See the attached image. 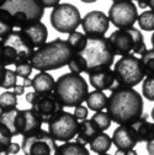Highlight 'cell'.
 I'll return each mask as SVG.
<instances>
[{"instance_id": "6da1fadb", "label": "cell", "mask_w": 154, "mask_h": 155, "mask_svg": "<svg viewBox=\"0 0 154 155\" xmlns=\"http://www.w3.org/2000/svg\"><path fill=\"white\" fill-rule=\"evenodd\" d=\"M115 63V53L109 43V40L102 37H88L86 46L75 53L68 68L75 74H89L91 70L100 67H112Z\"/></svg>"}, {"instance_id": "7a4b0ae2", "label": "cell", "mask_w": 154, "mask_h": 155, "mask_svg": "<svg viewBox=\"0 0 154 155\" xmlns=\"http://www.w3.org/2000/svg\"><path fill=\"white\" fill-rule=\"evenodd\" d=\"M144 105L141 94L133 87H116L109 96L106 112L116 124H132L143 114Z\"/></svg>"}, {"instance_id": "3957f363", "label": "cell", "mask_w": 154, "mask_h": 155, "mask_svg": "<svg viewBox=\"0 0 154 155\" xmlns=\"http://www.w3.org/2000/svg\"><path fill=\"white\" fill-rule=\"evenodd\" d=\"M74 54L75 52L67 40L55 38L35 51L30 59V64L38 71L58 70L68 65Z\"/></svg>"}, {"instance_id": "277c9868", "label": "cell", "mask_w": 154, "mask_h": 155, "mask_svg": "<svg viewBox=\"0 0 154 155\" xmlns=\"http://www.w3.org/2000/svg\"><path fill=\"white\" fill-rule=\"evenodd\" d=\"M89 94V86L80 74L65 73L55 80L53 95L63 107L82 105Z\"/></svg>"}, {"instance_id": "5b68a950", "label": "cell", "mask_w": 154, "mask_h": 155, "mask_svg": "<svg viewBox=\"0 0 154 155\" xmlns=\"http://www.w3.org/2000/svg\"><path fill=\"white\" fill-rule=\"evenodd\" d=\"M35 51V47L31 45L25 33L21 30H14L2 40L0 59L6 67L16 65L18 63L30 62Z\"/></svg>"}, {"instance_id": "8992f818", "label": "cell", "mask_w": 154, "mask_h": 155, "mask_svg": "<svg viewBox=\"0 0 154 155\" xmlns=\"http://www.w3.org/2000/svg\"><path fill=\"white\" fill-rule=\"evenodd\" d=\"M107 40L115 55H142L147 51L142 32L138 28H134V26L129 28H117L107 37Z\"/></svg>"}, {"instance_id": "52a82bcc", "label": "cell", "mask_w": 154, "mask_h": 155, "mask_svg": "<svg viewBox=\"0 0 154 155\" xmlns=\"http://www.w3.org/2000/svg\"><path fill=\"white\" fill-rule=\"evenodd\" d=\"M2 9L11 15L14 25L18 30L41 21L45 14V6L40 0H6Z\"/></svg>"}, {"instance_id": "ba28073f", "label": "cell", "mask_w": 154, "mask_h": 155, "mask_svg": "<svg viewBox=\"0 0 154 155\" xmlns=\"http://www.w3.org/2000/svg\"><path fill=\"white\" fill-rule=\"evenodd\" d=\"M112 70L115 73V89L120 86L134 87L141 84L146 78V71L141 58L134 54L121 57L115 63Z\"/></svg>"}, {"instance_id": "9c48e42d", "label": "cell", "mask_w": 154, "mask_h": 155, "mask_svg": "<svg viewBox=\"0 0 154 155\" xmlns=\"http://www.w3.org/2000/svg\"><path fill=\"white\" fill-rule=\"evenodd\" d=\"M48 132L55 142H72L73 138L76 137L79 129V122L75 118V116L68 111H59L57 112L49 120Z\"/></svg>"}, {"instance_id": "30bf717a", "label": "cell", "mask_w": 154, "mask_h": 155, "mask_svg": "<svg viewBox=\"0 0 154 155\" xmlns=\"http://www.w3.org/2000/svg\"><path fill=\"white\" fill-rule=\"evenodd\" d=\"M49 20L53 28L59 33H72L82 25L79 9L69 3H63L53 8Z\"/></svg>"}, {"instance_id": "8fae6325", "label": "cell", "mask_w": 154, "mask_h": 155, "mask_svg": "<svg viewBox=\"0 0 154 155\" xmlns=\"http://www.w3.org/2000/svg\"><path fill=\"white\" fill-rule=\"evenodd\" d=\"M55 140L48 130L38 129L31 134L24 135L21 150L25 155H52L57 149Z\"/></svg>"}, {"instance_id": "7c38bea8", "label": "cell", "mask_w": 154, "mask_h": 155, "mask_svg": "<svg viewBox=\"0 0 154 155\" xmlns=\"http://www.w3.org/2000/svg\"><path fill=\"white\" fill-rule=\"evenodd\" d=\"M138 15V9L133 2L119 0L112 3L107 16L110 18V22L116 28H129L137 22Z\"/></svg>"}, {"instance_id": "4fadbf2b", "label": "cell", "mask_w": 154, "mask_h": 155, "mask_svg": "<svg viewBox=\"0 0 154 155\" xmlns=\"http://www.w3.org/2000/svg\"><path fill=\"white\" fill-rule=\"evenodd\" d=\"M110 26L109 16L100 11L94 10L88 12L82 18V27L88 37H102L107 32Z\"/></svg>"}, {"instance_id": "5bb4252c", "label": "cell", "mask_w": 154, "mask_h": 155, "mask_svg": "<svg viewBox=\"0 0 154 155\" xmlns=\"http://www.w3.org/2000/svg\"><path fill=\"white\" fill-rule=\"evenodd\" d=\"M43 120L33 108L18 110L16 117V133L17 135H27L41 129Z\"/></svg>"}, {"instance_id": "9a60e30c", "label": "cell", "mask_w": 154, "mask_h": 155, "mask_svg": "<svg viewBox=\"0 0 154 155\" xmlns=\"http://www.w3.org/2000/svg\"><path fill=\"white\" fill-rule=\"evenodd\" d=\"M32 108L41 116L43 123H48L52 116L63 110V106L55 99L53 94L51 95H38L37 100L32 105Z\"/></svg>"}, {"instance_id": "2e32d148", "label": "cell", "mask_w": 154, "mask_h": 155, "mask_svg": "<svg viewBox=\"0 0 154 155\" xmlns=\"http://www.w3.org/2000/svg\"><path fill=\"white\" fill-rule=\"evenodd\" d=\"M89 81L95 90L112 91L115 89V73L111 67H100L91 70L89 74Z\"/></svg>"}, {"instance_id": "e0dca14e", "label": "cell", "mask_w": 154, "mask_h": 155, "mask_svg": "<svg viewBox=\"0 0 154 155\" xmlns=\"http://www.w3.org/2000/svg\"><path fill=\"white\" fill-rule=\"evenodd\" d=\"M112 144H115L117 149H134L138 144V139L132 124H121L115 129Z\"/></svg>"}, {"instance_id": "ac0fdd59", "label": "cell", "mask_w": 154, "mask_h": 155, "mask_svg": "<svg viewBox=\"0 0 154 155\" xmlns=\"http://www.w3.org/2000/svg\"><path fill=\"white\" fill-rule=\"evenodd\" d=\"M25 36L28 38V41L31 42V45L35 47V49L42 47L45 43H47V38H48V30H47V26L38 21V22H35L32 25H28L26 27H22L20 28Z\"/></svg>"}, {"instance_id": "d6986e66", "label": "cell", "mask_w": 154, "mask_h": 155, "mask_svg": "<svg viewBox=\"0 0 154 155\" xmlns=\"http://www.w3.org/2000/svg\"><path fill=\"white\" fill-rule=\"evenodd\" d=\"M132 127L136 132L138 143H148L154 139V122L149 121L147 113L142 114V117L132 123Z\"/></svg>"}, {"instance_id": "ffe728a7", "label": "cell", "mask_w": 154, "mask_h": 155, "mask_svg": "<svg viewBox=\"0 0 154 155\" xmlns=\"http://www.w3.org/2000/svg\"><path fill=\"white\" fill-rule=\"evenodd\" d=\"M55 80L48 71H40L32 79V89L38 95H51L54 91Z\"/></svg>"}, {"instance_id": "44dd1931", "label": "cell", "mask_w": 154, "mask_h": 155, "mask_svg": "<svg viewBox=\"0 0 154 155\" xmlns=\"http://www.w3.org/2000/svg\"><path fill=\"white\" fill-rule=\"evenodd\" d=\"M100 128L98 127L91 118H86V120H83L80 123H79V129H78V134H76V139L75 142H78L80 144H89L96 135L100 133Z\"/></svg>"}, {"instance_id": "7402d4cb", "label": "cell", "mask_w": 154, "mask_h": 155, "mask_svg": "<svg viewBox=\"0 0 154 155\" xmlns=\"http://www.w3.org/2000/svg\"><path fill=\"white\" fill-rule=\"evenodd\" d=\"M109 96L105 95L104 91L100 90H94L88 94V97L85 100L86 107L94 112H100L104 108H106Z\"/></svg>"}, {"instance_id": "603a6c76", "label": "cell", "mask_w": 154, "mask_h": 155, "mask_svg": "<svg viewBox=\"0 0 154 155\" xmlns=\"http://www.w3.org/2000/svg\"><path fill=\"white\" fill-rule=\"evenodd\" d=\"M53 155H90V151L84 144L78 142H67L57 147Z\"/></svg>"}, {"instance_id": "cb8c5ba5", "label": "cell", "mask_w": 154, "mask_h": 155, "mask_svg": "<svg viewBox=\"0 0 154 155\" xmlns=\"http://www.w3.org/2000/svg\"><path fill=\"white\" fill-rule=\"evenodd\" d=\"M90 150L95 154H105L111 149L112 145V138L105 132H100L96 137L89 143Z\"/></svg>"}, {"instance_id": "d4e9b609", "label": "cell", "mask_w": 154, "mask_h": 155, "mask_svg": "<svg viewBox=\"0 0 154 155\" xmlns=\"http://www.w3.org/2000/svg\"><path fill=\"white\" fill-rule=\"evenodd\" d=\"M15 28L16 27L14 25L11 15L6 10L0 9V38H4L9 33H11Z\"/></svg>"}, {"instance_id": "484cf974", "label": "cell", "mask_w": 154, "mask_h": 155, "mask_svg": "<svg viewBox=\"0 0 154 155\" xmlns=\"http://www.w3.org/2000/svg\"><path fill=\"white\" fill-rule=\"evenodd\" d=\"M86 41H88V36L85 33L78 32V31H74V32L69 33V36L67 38V42L69 43V46L73 48V51L75 53L80 52L86 46Z\"/></svg>"}, {"instance_id": "4316f807", "label": "cell", "mask_w": 154, "mask_h": 155, "mask_svg": "<svg viewBox=\"0 0 154 155\" xmlns=\"http://www.w3.org/2000/svg\"><path fill=\"white\" fill-rule=\"evenodd\" d=\"M17 107V95L14 91H5L0 95V111L12 110Z\"/></svg>"}, {"instance_id": "83f0119b", "label": "cell", "mask_w": 154, "mask_h": 155, "mask_svg": "<svg viewBox=\"0 0 154 155\" xmlns=\"http://www.w3.org/2000/svg\"><path fill=\"white\" fill-rule=\"evenodd\" d=\"M138 26L143 31H154V11L144 10L142 14L138 15Z\"/></svg>"}, {"instance_id": "f1b7e54d", "label": "cell", "mask_w": 154, "mask_h": 155, "mask_svg": "<svg viewBox=\"0 0 154 155\" xmlns=\"http://www.w3.org/2000/svg\"><path fill=\"white\" fill-rule=\"evenodd\" d=\"M141 61L146 71V76H152L154 75V48L147 49L142 55Z\"/></svg>"}, {"instance_id": "f546056e", "label": "cell", "mask_w": 154, "mask_h": 155, "mask_svg": "<svg viewBox=\"0 0 154 155\" xmlns=\"http://www.w3.org/2000/svg\"><path fill=\"white\" fill-rule=\"evenodd\" d=\"M96 124H98V127L100 128L101 132H105L110 128L111 126V117L109 116L107 112H104V111H100V112H95L94 116H92V118H91Z\"/></svg>"}, {"instance_id": "4dcf8cb0", "label": "cell", "mask_w": 154, "mask_h": 155, "mask_svg": "<svg viewBox=\"0 0 154 155\" xmlns=\"http://www.w3.org/2000/svg\"><path fill=\"white\" fill-rule=\"evenodd\" d=\"M14 135L11 134V132L0 123V154H5L10 147V144L12 143L11 139H12Z\"/></svg>"}, {"instance_id": "1f68e13d", "label": "cell", "mask_w": 154, "mask_h": 155, "mask_svg": "<svg viewBox=\"0 0 154 155\" xmlns=\"http://www.w3.org/2000/svg\"><path fill=\"white\" fill-rule=\"evenodd\" d=\"M142 94L144 99L154 102V75L144 78L142 83Z\"/></svg>"}, {"instance_id": "d6a6232c", "label": "cell", "mask_w": 154, "mask_h": 155, "mask_svg": "<svg viewBox=\"0 0 154 155\" xmlns=\"http://www.w3.org/2000/svg\"><path fill=\"white\" fill-rule=\"evenodd\" d=\"M16 85H17V74H16V71L12 70V69H6L5 75H4V80H3V84H2V87L0 89L9 90V89H14Z\"/></svg>"}, {"instance_id": "836d02e7", "label": "cell", "mask_w": 154, "mask_h": 155, "mask_svg": "<svg viewBox=\"0 0 154 155\" xmlns=\"http://www.w3.org/2000/svg\"><path fill=\"white\" fill-rule=\"evenodd\" d=\"M32 67L30 64V62H25V63H18L15 65V71L17 74V76H20V78H28L32 73Z\"/></svg>"}, {"instance_id": "e575fe53", "label": "cell", "mask_w": 154, "mask_h": 155, "mask_svg": "<svg viewBox=\"0 0 154 155\" xmlns=\"http://www.w3.org/2000/svg\"><path fill=\"white\" fill-rule=\"evenodd\" d=\"M88 113H89V108L83 106V105H79V106H76L75 110H74V116H75V118L78 120V121H83V120H86L88 118Z\"/></svg>"}, {"instance_id": "d590c367", "label": "cell", "mask_w": 154, "mask_h": 155, "mask_svg": "<svg viewBox=\"0 0 154 155\" xmlns=\"http://www.w3.org/2000/svg\"><path fill=\"white\" fill-rule=\"evenodd\" d=\"M137 5L139 9L149 8L152 11H154V0H137Z\"/></svg>"}, {"instance_id": "8d00e7d4", "label": "cell", "mask_w": 154, "mask_h": 155, "mask_svg": "<svg viewBox=\"0 0 154 155\" xmlns=\"http://www.w3.org/2000/svg\"><path fill=\"white\" fill-rule=\"evenodd\" d=\"M20 150H21V145H18L17 143H11L9 149H8V151L5 154H8V155H16Z\"/></svg>"}, {"instance_id": "74e56055", "label": "cell", "mask_w": 154, "mask_h": 155, "mask_svg": "<svg viewBox=\"0 0 154 155\" xmlns=\"http://www.w3.org/2000/svg\"><path fill=\"white\" fill-rule=\"evenodd\" d=\"M41 4L46 8H55L57 5L61 4V0H40Z\"/></svg>"}, {"instance_id": "f35d334b", "label": "cell", "mask_w": 154, "mask_h": 155, "mask_svg": "<svg viewBox=\"0 0 154 155\" xmlns=\"http://www.w3.org/2000/svg\"><path fill=\"white\" fill-rule=\"evenodd\" d=\"M37 97H38V94H36L35 91H31V92H27L26 94V96H25V100L32 106L33 104H35V101L37 100Z\"/></svg>"}, {"instance_id": "ab89813d", "label": "cell", "mask_w": 154, "mask_h": 155, "mask_svg": "<svg viewBox=\"0 0 154 155\" xmlns=\"http://www.w3.org/2000/svg\"><path fill=\"white\" fill-rule=\"evenodd\" d=\"M115 155H138L134 149H117Z\"/></svg>"}, {"instance_id": "60d3db41", "label": "cell", "mask_w": 154, "mask_h": 155, "mask_svg": "<svg viewBox=\"0 0 154 155\" xmlns=\"http://www.w3.org/2000/svg\"><path fill=\"white\" fill-rule=\"evenodd\" d=\"M5 71H6V65L3 63L2 59H0V87H2V84H3V80H4Z\"/></svg>"}, {"instance_id": "b9f144b4", "label": "cell", "mask_w": 154, "mask_h": 155, "mask_svg": "<svg viewBox=\"0 0 154 155\" xmlns=\"http://www.w3.org/2000/svg\"><path fill=\"white\" fill-rule=\"evenodd\" d=\"M14 92L17 95V96H21V95H24V92H25V86L24 85H16L15 87H14Z\"/></svg>"}, {"instance_id": "7bdbcfd3", "label": "cell", "mask_w": 154, "mask_h": 155, "mask_svg": "<svg viewBox=\"0 0 154 155\" xmlns=\"http://www.w3.org/2000/svg\"><path fill=\"white\" fill-rule=\"evenodd\" d=\"M147 151L149 155H154V139L147 143Z\"/></svg>"}, {"instance_id": "ee69618b", "label": "cell", "mask_w": 154, "mask_h": 155, "mask_svg": "<svg viewBox=\"0 0 154 155\" xmlns=\"http://www.w3.org/2000/svg\"><path fill=\"white\" fill-rule=\"evenodd\" d=\"M24 86L25 87H32V79H30V78H25L24 79Z\"/></svg>"}, {"instance_id": "f6af8a7d", "label": "cell", "mask_w": 154, "mask_h": 155, "mask_svg": "<svg viewBox=\"0 0 154 155\" xmlns=\"http://www.w3.org/2000/svg\"><path fill=\"white\" fill-rule=\"evenodd\" d=\"M80 2H83V3H85V4H91V3H95L96 0H80Z\"/></svg>"}, {"instance_id": "bcb514c9", "label": "cell", "mask_w": 154, "mask_h": 155, "mask_svg": "<svg viewBox=\"0 0 154 155\" xmlns=\"http://www.w3.org/2000/svg\"><path fill=\"white\" fill-rule=\"evenodd\" d=\"M150 43H152V46H153V48H154V32L152 33V37H150Z\"/></svg>"}, {"instance_id": "7dc6e473", "label": "cell", "mask_w": 154, "mask_h": 155, "mask_svg": "<svg viewBox=\"0 0 154 155\" xmlns=\"http://www.w3.org/2000/svg\"><path fill=\"white\" fill-rule=\"evenodd\" d=\"M150 118H152L153 122H154V107L152 108V112H150Z\"/></svg>"}, {"instance_id": "c3c4849f", "label": "cell", "mask_w": 154, "mask_h": 155, "mask_svg": "<svg viewBox=\"0 0 154 155\" xmlns=\"http://www.w3.org/2000/svg\"><path fill=\"white\" fill-rule=\"evenodd\" d=\"M6 3V0H0V9H2L4 6V4Z\"/></svg>"}, {"instance_id": "681fc988", "label": "cell", "mask_w": 154, "mask_h": 155, "mask_svg": "<svg viewBox=\"0 0 154 155\" xmlns=\"http://www.w3.org/2000/svg\"><path fill=\"white\" fill-rule=\"evenodd\" d=\"M113 2H119V0H112V3ZM129 2H137V0H129Z\"/></svg>"}, {"instance_id": "f907efd6", "label": "cell", "mask_w": 154, "mask_h": 155, "mask_svg": "<svg viewBox=\"0 0 154 155\" xmlns=\"http://www.w3.org/2000/svg\"><path fill=\"white\" fill-rule=\"evenodd\" d=\"M99 155H110V154H107V153H105V154H99Z\"/></svg>"}, {"instance_id": "816d5d0a", "label": "cell", "mask_w": 154, "mask_h": 155, "mask_svg": "<svg viewBox=\"0 0 154 155\" xmlns=\"http://www.w3.org/2000/svg\"><path fill=\"white\" fill-rule=\"evenodd\" d=\"M2 40H3V38H0V43H2Z\"/></svg>"}, {"instance_id": "f5cc1de1", "label": "cell", "mask_w": 154, "mask_h": 155, "mask_svg": "<svg viewBox=\"0 0 154 155\" xmlns=\"http://www.w3.org/2000/svg\"><path fill=\"white\" fill-rule=\"evenodd\" d=\"M0 155H2V154H0ZM5 155H8V154H5Z\"/></svg>"}]
</instances>
